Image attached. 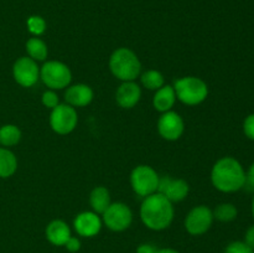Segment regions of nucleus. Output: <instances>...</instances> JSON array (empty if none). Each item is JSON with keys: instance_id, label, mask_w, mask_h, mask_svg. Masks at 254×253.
Wrapping results in <instances>:
<instances>
[{"instance_id": "obj_1", "label": "nucleus", "mask_w": 254, "mask_h": 253, "mask_svg": "<svg viewBox=\"0 0 254 253\" xmlns=\"http://www.w3.org/2000/svg\"><path fill=\"white\" fill-rule=\"evenodd\" d=\"M174 211L173 202L161 193L155 192L144 198L140 206L141 222L153 231L166 230L173 223Z\"/></svg>"}, {"instance_id": "obj_2", "label": "nucleus", "mask_w": 254, "mask_h": 253, "mask_svg": "<svg viewBox=\"0 0 254 253\" xmlns=\"http://www.w3.org/2000/svg\"><path fill=\"white\" fill-rule=\"evenodd\" d=\"M211 181L221 192H236L245 188L246 171L237 159L225 156L213 165L211 170Z\"/></svg>"}, {"instance_id": "obj_3", "label": "nucleus", "mask_w": 254, "mask_h": 253, "mask_svg": "<svg viewBox=\"0 0 254 253\" xmlns=\"http://www.w3.org/2000/svg\"><path fill=\"white\" fill-rule=\"evenodd\" d=\"M109 69L114 77L123 82L135 81L141 71V63L134 51L121 47L109 57Z\"/></svg>"}, {"instance_id": "obj_4", "label": "nucleus", "mask_w": 254, "mask_h": 253, "mask_svg": "<svg viewBox=\"0 0 254 253\" xmlns=\"http://www.w3.org/2000/svg\"><path fill=\"white\" fill-rule=\"evenodd\" d=\"M176 98L186 106L201 104L208 96V87L203 79L195 76H186L174 83Z\"/></svg>"}, {"instance_id": "obj_5", "label": "nucleus", "mask_w": 254, "mask_h": 253, "mask_svg": "<svg viewBox=\"0 0 254 253\" xmlns=\"http://www.w3.org/2000/svg\"><path fill=\"white\" fill-rule=\"evenodd\" d=\"M40 78L50 89H64L72 81V72L61 61H47L40 68Z\"/></svg>"}, {"instance_id": "obj_6", "label": "nucleus", "mask_w": 254, "mask_h": 253, "mask_svg": "<svg viewBox=\"0 0 254 253\" xmlns=\"http://www.w3.org/2000/svg\"><path fill=\"white\" fill-rule=\"evenodd\" d=\"M158 173L149 165H139L133 169L130 174V185L134 192L139 196L146 197L158 191Z\"/></svg>"}, {"instance_id": "obj_7", "label": "nucleus", "mask_w": 254, "mask_h": 253, "mask_svg": "<svg viewBox=\"0 0 254 253\" xmlns=\"http://www.w3.org/2000/svg\"><path fill=\"white\" fill-rule=\"evenodd\" d=\"M102 221L113 232H123L130 227L133 222V212L126 203L113 202L103 212Z\"/></svg>"}, {"instance_id": "obj_8", "label": "nucleus", "mask_w": 254, "mask_h": 253, "mask_svg": "<svg viewBox=\"0 0 254 253\" xmlns=\"http://www.w3.org/2000/svg\"><path fill=\"white\" fill-rule=\"evenodd\" d=\"M78 123V116L74 107L69 104H59L50 114V126L55 133L66 135L72 133Z\"/></svg>"}, {"instance_id": "obj_9", "label": "nucleus", "mask_w": 254, "mask_h": 253, "mask_svg": "<svg viewBox=\"0 0 254 253\" xmlns=\"http://www.w3.org/2000/svg\"><path fill=\"white\" fill-rule=\"evenodd\" d=\"M213 213L210 207L200 205L190 210L185 218V228L190 235L201 236L205 235L213 223Z\"/></svg>"}, {"instance_id": "obj_10", "label": "nucleus", "mask_w": 254, "mask_h": 253, "mask_svg": "<svg viewBox=\"0 0 254 253\" xmlns=\"http://www.w3.org/2000/svg\"><path fill=\"white\" fill-rule=\"evenodd\" d=\"M14 79L22 87H32L40 78L37 62L30 57H20L12 66Z\"/></svg>"}, {"instance_id": "obj_11", "label": "nucleus", "mask_w": 254, "mask_h": 253, "mask_svg": "<svg viewBox=\"0 0 254 253\" xmlns=\"http://www.w3.org/2000/svg\"><path fill=\"white\" fill-rule=\"evenodd\" d=\"M185 130V123L179 113L174 111L161 113L158 121V131L165 140H178Z\"/></svg>"}, {"instance_id": "obj_12", "label": "nucleus", "mask_w": 254, "mask_h": 253, "mask_svg": "<svg viewBox=\"0 0 254 253\" xmlns=\"http://www.w3.org/2000/svg\"><path fill=\"white\" fill-rule=\"evenodd\" d=\"M190 191V186L183 179H173L170 176H163L159 180L156 192L165 196L170 202H180L185 200Z\"/></svg>"}, {"instance_id": "obj_13", "label": "nucleus", "mask_w": 254, "mask_h": 253, "mask_svg": "<svg viewBox=\"0 0 254 253\" xmlns=\"http://www.w3.org/2000/svg\"><path fill=\"white\" fill-rule=\"evenodd\" d=\"M103 226V221L98 213L93 211H83L73 220V227L77 235L81 237L91 238L98 235Z\"/></svg>"}, {"instance_id": "obj_14", "label": "nucleus", "mask_w": 254, "mask_h": 253, "mask_svg": "<svg viewBox=\"0 0 254 253\" xmlns=\"http://www.w3.org/2000/svg\"><path fill=\"white\" fill-rule=\"evenodd\" d=\"M141 97V89L134 81L123 82L116 92V101L119 107L124 109H130L138 104Z\"/></svg>"}, {"instance_id": "obj_15", "label": "nucleus", "mask_w": 254, "mask_h": 253, "mask_svg": "<svg viewBox=\"0 0 254 253\" xmlns=\"http://www.w3.org/2000/svg\"><path fill=\"white\" fill-rule=\"evenodd\" d=\"M93 89L84 83L72 84L64 92V101L72 107H86L93 101Z\"/></svg>"}, {"instance_id": "obj_16", "label": "nucleus", "mask_w": 254, "mask_h": 253, "mask_svg": "<svg viewBox=\"0 0 254 253\" xmlns=\"http://www.w3.org/2000/svg\"><path fill=\"white\" fill-rule=\"evenodd\" d=\"M45 235H46L47 241H49L51 245L59 246V247H62V246L66 245L68 238L72 236L69 226L62 220L51 221V222L47 225Z\"/></svg>"}, {"instance_id": "obj_17", "label": "nucleus", "mask_w": 254, "mask_h": 253, "mask_svg": "<svg viewBox=\"0 0 254 253\" xmlns=\"http://www.w3.org/2000/svg\"><path fill=\"white\" fill-rule=\"evenodd\" d=\"M176 102L175 89L170 84H164L161 88L155 91L153 97V106L160 113H165L173 109Z\"/></svg>"}, {"instance_id": "obj_18", "label": "nucleus", "mask_w": 254, "mask_h": 253, "mask_svg": "<svg viewBox=\"0 0 254 253\" xmlns=\"http://www.w3.org/2000/svg\"><path fill=\"white\" fill-rule=\"evenodd\" d=\"M89 203H91L93 212L98 213V215H103L104 211L112 203L111 193H109L108 189L104 188V186H96L91 191V195H89Z\"/></svg>"}, {"instance_id": "obj_19", "label": "nucleus", "mask_w": 254, "mask_h": 253, "mask_svg": "<svg viewBox=\"0 0 254 253\" xmlns=\"http://www.w3.org/2000/svg\"><path fill=\"white\" fill-rule=\"evenodd\" d=\"M17 169V159L7 148H0V178L6 179L15 174Z\"/></svg>"}, {"instance_id": "obj_20", "label": "nucleus", "mask_w": 254, "mask_h": 253, "mask_svg": "<svg viewBox=\"0 0 254 253\" xmlns=\"http://www.w3.org/2000/svg\"><path fill=\"white\" fill-rule=\"evenodd\" d=\"M26 52L34 61H45L49 55L47 45L39 37H31L26 42Z\"/></svg>"}, {"instance_id": "obj_21", "label": "nucleus", "mask_w": 254, "mask_h": 253, "mask_svg": "<svg viewBox=\"0 0 254 253\" xmlns=\"http://www.w3.org/2000/svg\"><path fill=\"white\" fill-rule=\"evenodd\" d=\"M21 139V130L14 124H5L0 128V145L14 146Z\"/></svg>"}, {"instance_id": "obj_22", "label": "nucleus", "mask_w": 254, "mask_h": 253, "mask_svg": "<svg viewBox=\"0 0 254 253\" xmlns=\"http://www.w3.org/2000/svg\"><path fill=\"white\" fill-rule=\"evenodd\" d=\"M141 84L146 89L158 91L159 88H161L165 84V78H164L161 72L156 71V69H149V71L144 72L141 74Z\"/></svg>"}, {"instance_id": "obj_23", "label": "nucleus", "mask_w": 254, "mask_h": 253, "mask_svg": "<svg viewBox=\"0 0 254 253\" xmlns=\"http://www.w3.org/2000/svg\"><path fill=\"white\" fill-rule=\"evenodd\" d=\"M213 218H216L220 222H231V221L236 220L238 215V210L233 203L225 202L220 203L215 210L212 211Z\"/></svg>"}, {"instance_id": "obj_24", "label": "nucleus", "mask_w": 254, "mask_h": 253, "mask_svg": "<svg viewBox=\"0 0 254 253\" xmlns=\"http://www.w3.org/2000/svg\"><path fill=\"white\" fill-rule=\"evenodd\" d=\"M27 30L30 31V34H32L34 36H40L45 32L46 30V21L42 19L41 16H37V15H32L27 19Z\"/></svg>"}, {"instance_id": "obj_25", "label": "nucleus", "mask_w": 254, "mask_h": 253, "mask_svg": "<svg viewBox=\"0 0 254 253\" xmlns=\"http://www.w3.org/2000/svg\"><path fill=\"white\" fill-rule=\"evenodd\" d=\"M225 253H254V250L245 241H235L225 248Z\"/></svg>"}, {"instance_id": "obj_26", "label": "nucleus", "mask_w": 254, "mask_h": 253, "mask_svg": "<svg viewBox=\"0 0 254 253\" xmlns=\"http://www.w3.org/2000/svg\"><path fill=\"white\" fill-rule=\"evenodd\" d=\"M41 101H42V104H44L46 108H50V109H54L55 107H57L60 104L59 96H57V93L54 91V89L45 91L44 93H42Z\"/></svg>"}, {"instance_id": "obj_27", "label": "nucleus", "mask_w": 254, "mask_h": 253, "mask_svg": "<svg viewBox=\"0 0 254 253\" xmlns=\"http://www.w3.org/2000/svg\"><path fill=\"white\" fill-rule=\"evenodd\" d=\"M243 131H245L247 138H250L251 140H254V113L250 114V116L245 119V123H243Z\"/></svg>"}, {"instance_id": "obj_28", "label": "nucleus", "mask_w": 254, "mask_h": 253, "mask_svg": "<svg viewBox=\"0 0 254 253\" xmlns=\"http://www.w3.org/2000/svg\"><path fill=\"white\" fill-rule=\"evenodd\" d=\"M66 247V250L71 253H76L81 250V241H79L78 237H74V236H71L68 238V241L66 242V245L64 246Z\"/></svg>"}, {"instance_id": "obj_29", "label": "nucleus", "mask_w": 254, "mask_h": 253, "mask_svg": "<svg viewBox=\"0 0 254 253\" xmlns=\"http://www.w3.org/2000/svg\"><path fill=\"white\" fill-rule=\"evenodd\" d=\"M245 186H247L248 190L254 191V163L250 166L248 171L246 173V184Z\"/></svg>"}, {"instance_id": "obj_30", "label": "nucleus", "mask_w": 254, "mask_h": 253, "mask_svg": "<svg viewBox=\"0 0 254 253\" xmlns=\"http://www.w3.org/2000/svg\"><path fill=\"white\" fill-rule=\"evenodd\" d=\"M159 248H156L154 245L150 243H143L136 248V253H156Z\"/></svg>"}, {"instance_id": "obj_31", "label": "nucleus", "mask_w": 254, "mask_h": 253, "mask_svg": "<svg viewBox=\"0 0 254 253\" xmlns=\"http://www.w3.org/2000/svg\"><path fill=\"white\" fill-rule=\"evenodd\" d=\"M245 242L250 246L251 248L254 250V225L248 227V230L246 231V235H245Z\"/></svg>"}, {"instance_id": "obj_32", "label": "nucleus", "mask_w": 254, "mask_h": 253, "mask_svg": "<svg viewBox=\"0 0 254 253\" xmlns=\"http://www.w3.org/2000/svg\"><path fill=\"white\" fill-rule=\"evenodd\" d=\"M156 253H180V252L174 250V248H159Z\"/></svg>"}, {"instance_id": "obj_33", "label": "nucleus", "mask_w": 254, "mask_h": 253, "mask_svg": "<svg viewBox=\"0 0 254 253\" xmlns=\"http://www.w3.org/2000/svg\"><path fill=\"white\" fill-rule=\"evenodd\" d=\"M252 215H253V218H254V196H253V200H252Z\"/></svg>"}]
</instances>
